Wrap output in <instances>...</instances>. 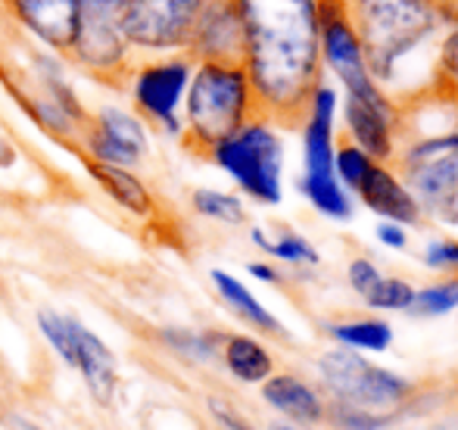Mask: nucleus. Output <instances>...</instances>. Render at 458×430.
Wrapping results in <instances>:
<instances>
[{"mask_svg": "<svg viewBox=\"0 0 458 430\" xmlns=\"http://www.w3.org/2000/svg\"><path fill=\"white\" fill-rule=\"evenodd\" d=\"M352 430H386L384 425H371V427H352Z\"/></svg>", "mask_w": 458, "mask_h": 430, "instance_id": "4c0bfd02", "label": "nucleus"}, {"mask_svg": "<svg viewBox=\"0 0 458 430\" xmlns=\"http://www.w3.org/2000/svg\"><path fill=\"white\" fill-rule=\"evenodd\" d=\"M277 430H293V427H277Z\"/></svg>", "mask_w": 458, "mask_h": 430, "instance_id": "58836bf2", "label": "nucleus"}, {"mask_svg": "<svg viewBox=\"0 0 458 430\" xmlns=\"http://www.w3.org/2000/svg\"><path fill=\"white\" fill-rule=\"evenodd\" d=\"M212 0H128L122 13V35L128 47L147 54L187 50L199 16Z\"/></svg>", "mask_w": 458, "mask_h": 430, "instance_id": "6e6552de", "label": "nucleus"}, {"mask_svg": "<svg viewBox=\"0 0 458 430\" xmlns=\"http://www.w3.org/2000/svg\"><path fill=\"white\" fill-rule=\"evenodd\" d=\"M327 333L344 350L352 352H386L393 346V327L384 318H352V322L327 325Z\"/></svg>", "mask_w": 458, "mask_h": 430, "instance_id": "412c9836", "label": "nucleus"}, {"mask_svg": "<svg viewBox=\"0 0 458 430\" xmlns=\"http://www.w3.org/2000/svg\"><path fill=\"white\" fill-rule=\"evenodd\" d=\"M22 29H29L54 54H72L79 38L81 0H6Z\"/></svg>", "mask_w": 458, "mask_h": 430, "instance_id": "ddd939ff", "label": "nucleus"}, {"mask_svg": "<svg viewBox=\"0 0 458 430\" xmlns=\"http://www.w3.org/2000/svg\"><path fill=\"white\" fill-rule=\"evenodd\" d=\"M371 163L374 159L359 150L356 144H350V140L334 150V175H337V181L344 184L346 190H356L359 184H362V178H365V172L371 169Z\"/></svg>", "mask_w": 458, "mask_h": 430, "instance_id": "c756f323", "label": "nucleus"}, {"mask_svg": "<svg viewBox=\"0 0 458 430\" xmlns=\"http://www.w3.org/2000/svg\"><path fill=\"white\" fill-rule=\"evenodd\" d=\"M16 147H13V140L10 138H4V134H0V169H10L13 163H16Z\"/></svg>", "mask_w": 458, "mask_h": 430, "instance_id": "c9c22d12", "label": "nucleus"}, {"mask_svg": "<svg viewBox=\"0 0 458 430\" xmlns=\"http://www.w3.org/2000/svg\"><path fill=\"white\" fill-rule=\"evenodd\" d=\"M75 371L85 381L88 393L94 396L97 406H113L115 390H119V371H115V356L106 343L75 318Z\"/></svg>", "mask_w": 458, "mask_h": 430, "instance_id": "dca6fc26", "label": "nucleus"}, {"mask_svg": "<svg viewBox=\"0 0 458 430\" xmlns=\"http://www.w3.org/2000/svg\"><path fill=\"white\" fill-rule=\"evenodd\" d=\"M344 125L346 134H350V144L368 153L374 163H386V159L396 156V134L403 128V109L396 104L374 106L344 97Z\"/></svg>", "mask_w": 458, "mask_h": 430, "instance_id": "4468645a", "label": "nucleus"}, {"mask_svg": "<svg viewBox=\"0 0 458 430\" xmlns=\"http://www.w3.org/2000/svg\"><path fill=\"white\" fill-rule=\"evenodd\" d=\"M259 115L243 63H193L182 119L184 147L209 156L212 147Z\"/></svg>", "mask_w": 458, "mask_h": 430, "instance_id": "7ed1b4c3", "label": "nucleus"}, {"mask_svg": "<svg viewBox=\"0 0 458 430\" xmlns=\"http://www.w3.org/2000/svg\"><path fill=\"white\" fill-rule=\"evenodd\" d=\"M85 153L94 163L131 169L147 153V128L138 115L106 106L85 128Z\"/></svg>", "mask_w": 458, "mask_h": 430, "instance_id": "9b49d317", "label": "nucleus"}, {"mask_svg": "<svg viewBox=\"0 0 458 430\" xmlns=\"http://www.w3.org/2000/svg\"><path fill=\"white\" fill-rule=\"evenodd\" d=\"M209 159L256 203L284 200V140L275 122L259 115L209 150Z\"/></svg>", "mask_w": 458, "mask_h": 430, "instance_id": "423d86ee", "label": "nucleus"}, {"mask_svg": "<svg viewBox=\"0 0 458 430\" xmlns=\"http://www.w3.org/2000/svg\"><path fill=\"white\" fill-rule=\"evenodd\" d=\"M191 203L203 218H212V222H222V224H241L243 218H247V209H243L241 197L225 194V190L199 188V190H193Z\"/></svg>", "mask_w": 458, "mask_h": 430, "instance_id": "a878e982", "label": "nucleus"}, {"mask_svg": "<svg viewBox=\"0 0 458 430\" xmlns=\"http://www.w3.org/2000/svg\"><path fill=\"white\" fill-rule=\"evenodd\" d=\"M88 175L94 178L103 188V194L113 203H119L122 209H128L131 215H153L157 203H153V194L147 190V184L134 175L131 169H119V165H106V163H94V159L85 156Z\"/></svg>", "mask_w": 458, "mask_h": 430, "instance_id": "a211bd4d", "label": "nucleus"}, {"mask_svg": "<svg viewBox=\"0 0 458 430\" xmlns=\"http://www.w3.org/2000/svg\"><path fill=\"white\" fill-rule=\"evenodd\" d=\"M356 197L365 203L368 213H374L380 222H396L403 228H411V224H418L424 218L411 190L399 178V172L384 163H371L362 184L356 188Z\"/></svg>", "mask_w": 458, "mask_h": 430, "instance_id": "2eb2a0df", "label": "nucleus"}, {"mask_svg": "<svg viewBox=\"0 0 458 430\" xmlns=\"http://www.w3.org/2000/svg\"><path fill=\"white\" fill-rule=\"evenodd\" d=\"M318 47L321 63L344 85V97L362 100V104L386 106L393 104L384 88L371 79L365 66V54L359 35L346 16L344 0H318Z\"/></svg>", "mask_w": 458, "mask_h": 430, "instance_id": "0eeeda50", "label": "nucleus"}, {"mask_svg": "<svg viewBox=\"0 0 458 430\" xmlns=\"http://www.w3.org/2000/svg\"><path fill=\"white\" fill-rule=\"evenodd\" d=\"M247 272L253 274L256 281H262V284H277V281H281L277 268H275V266H268V262H250Z\"/></svg>", "mask_w": 458, "mask_h": 430, "instance_id": "f704fd0d", "label": "nucleus"}, {"mask_svg": "<svg viewBox=\"0 0 458 430\" xmlns=\"http://www.w3.org/2000/svg\"><path fill=\"white\" fill-rule=\"evenodd\" d=\"M209 278H212V284H216L218 297L228 303L231 312H237V316H241L247 325H253L256 331H266V333H275V337H284V325L266 309V303H259V299L253 297V291H250L241 278L222 272V268H212Z\"/></svg>", "mask_w": 458, "mask_h": 430, "instance_id": "aec40b11", "label": "nucleus"}, {"mask_svg": "<svg viewBox=\"0 0 458 430\" xmlns=\"http://www.w3.org/2000/svg\"><path fill=\"white\" fill-rule=\"evenodd\" d=\"M184 54L193 63H243V22L234 0L206 6Z\"/></svg>", "mask_w": 458, "mask_h": 430, "instance_id": "f8f14e48", "label": "nucleus"}, {"mask_svg": "<svg viewBox=\"0 0 458 430\" xmlns=\"http://www.w3.org/2000/svg\"><path fill=\"white\" fill-rule=\"evenodd\" d=\"M374 312H409L415 303V287L403 278H380L377 287L365 297Z\"/></svg>", "mask_w": 458, "mask_h": 430, "instance_id": "c85d7f7f", "label": "nucleus"}, {"mask_svg": "<svg viewBox=\"0 0 458 430\" xmlns=\"http://www.w3.org/2000/svg\"><path fill=\"white\" fill-rule=\"evenodd\" d=\"M453 4H455V6H458V0H453Z\"/></svg>", "mask_w": 458, "mask_h": 430, "instance_id": "ea45409f", "label": "nucleus"}, {"mask_svg": "<svg viewBox=\"0 0 458 430\" xmlns=\"http://www.w3.org/2000/svg\"><path fill=\"white\" fill-rule=\"evenodd\" d=\"M380 278H384V274H380V268L374 266V262L368 259V256H359V259H352L350 268H346V281H350V287L362 299L374 291V287H377Z\"/></svg>", "mask_w": 458, "mask_h": 430, "instance_id": "7c9ffc66", "label": "nucleus"}, {"mask_svg": "<svg viewBox=\"0 0 458 430\" xmlns=\"http://www.w3.org/2000/svg\"><path fill=\"white\" fill-rule=\"evenodd\" d=\"M222 362L241 384H266L275 375V358L262 340L250 333H228L222 340Z\"/></svg>", "mask_w": 458, "mask_h": 430, "instance_id": "6ab92c4d", "label": "nucleus"}, {"mask_svg": "<svg viewBox=\"0 0 458 430\" xmlns=\"http://www.w3.org/2000/svg\"><path fill=\"white\" fill-rule=\"evenodd\" d=\"M458 309V278L440 281V284H430L415 291V303H411V316L421 318H440Z\"/></svg>", "mask_w": 458, "mask_h": 430, "instance_id": "bb28decb", "label": "nucleus"}, {"mask_svg": "<svg viewBox=\"0 0 458 430\" xmlns=\"http://www.w3.org/2000/svg\"><path fill=\"white\" fill-rule=\"evenodd\" d=\"M300 190L315 207V213L331 218V222H350L352 218V197L337 178H321V181L300 178Z\"/></svg>", "mask_w": 458, "mask_h": 430, "instance_id": "5701e85b", "label": "nucleus"}, {"mask_svg": "<svg viewBox=\"0 0 458 430\" xmlns=\"http://www.w3.org/2000/svg\"><path fill=\"white\" fill-rule=\"evenodd\" d=\"M359 35L371 79L399 109L409 97L437 88V54L449 25L458 22L453 0H344Z\"/></svg>", "mask_w": 458, "mask_h": 430, "instance_id": "f03ea898", "label": "nucleus"}, {"mask_svg": "<svg viewBox=\"0 0 458 430\" xmlns=\"http://www.w3.org/2000/svg\"><path fill=\"white\" fill-rule=\"evenodd\" d=\"M434 94H440V97H446V100H458V22L449 25V31L440 41Z\"/></svg>", "mask_w": 458, "mask_h": 430, "instance_id": "cd10ccee", "label": "nucleus"}, {"mask_svg": "<svg viewBox=\"0 0 458 430\" xmlns=\"http://www.w3.org/2000/svg\"><path fill=\"white\" fill-rule=\"evenodd\" d=\"M128 0H81L79 38H75L72 60L97 79H119L128 72V47L122 35V13Z\"/></svg>", "mask_w": 458, "mask_h": 430, "instance_id": "1a4fd4ad", "label": "nucleus"}, {"mask_svg": "<svg viewBox=\"0 0 458 430\" xmlns=\"http://www.w3.org/2000/svg\"><path fill=\"white\" fill-rule=\"evenodd\" d=\"M374 237H377V240L384 243V247H390V249H405V247H409V231H405L403 224H396V222H377Z\"/></svg>", "mask_w": 458, "mask_h": 430, "instance_id": "72a5a7b5", "label": "nucleus"}, {"mask_svg": "<svg viewBox=\"0 0 458 430\" xmlns=\"http://www.w3.org/2000/svg\"><path fill=\"white\" fill-rule=\"evenodd\" d=\"M424 262L430 268H458V240H434L424 249Z\"/></svg>", "mask_w": 458, "mask_h": 430, "instance_id": "2f4dec72", "label": "nucleus"}, {"mask_svg": "<svg viewBox=\"0 0 458 430\" xmlns=\"http://www.w3.org/2000/svg\"><path fill=\"white\" fill-rule=\"evenodd\" d=\"M10 425H13L10 430H41L38 425H31V421H25V418H13Z\"/></svg>", "mask_w": 458, "mask_h": 430, "instance_id": "e433bc0d", "label": "nucleus"}, {"mask_svg": "<svg viewBox=\"0 0 458 430\" xmlns=\"http://www.w3.org/2000/svg\"><path fill=\"white\" fill-rule=\"evenodd\" d=\"M209 415L216 418V425L222 430H256L241 412H234L225 400H209Z\"/></svg>", "mask_w": 458, "mask_h": 430, "instance_id": "473e14b6", "label": "nucleus"}, {"mask_svg": "<svg viewBox=\"0 0 458 430\" xmlns=\"http://www.w3.org/2000/svg\"><path fill=\"white\" fill-rule=\"evenodd\" d=\"M38 331L41 337L54 346V352L75 368V318L72 316H63L56 309H38Z\"/></svg>", "mask_w": 458, "mask_h": 430, "instance_id": "393cba45", "label": "nucleus"}, {"mask_svg": "<svg viewBox=\"0 0 458 430\" xmlns=\"http://www.w3.org/2000/svg\"><path fill=\"white\" fill-rule=\"evenodd\" d=\"M191 75H193V60L187 54L144 63L131 75V97L138 113L144 119L163 125L169 134H182V115H178V109L184 106Z\"/></svg>", "mask_w": 458, "mask_h": 430, "instance_id": "9d476101", "label": "nucleus"}, {"mask_svg": "<svg viewBox=\"0 0 458 430\" xmlns=\"http://www.w3.org/2000/svg\"><path fill=\"white\" fill-rule=\"evenodd\" d=\"M243 22V69L259 113L302 122L321 75L318 0H234Z\"/></svg>", "mask_w": 458, "mask_h": 430, "instance_id": "f257e3e1", "label": "nucleus"}, {"mask_svg": "<svg viewBox=\"0 0 458 430\" xmlns=\"http://www.w3.org/2000/svg\"><path fill=\"white\" fill-rule=\"evenodd\" d=\"M262 400L293 425H321L327 418L325 396L296 375H272L262 384Z\"/></svg>", "mask_w": 458, "mask_h": 430, "instance_id": "f3484780", "label": "nucleus"}, {"mask_svg": "<svg viewBox=\"0 0 458 430\" xmlns=\"http://www.w3.org/2000/svg\"><path fill=\"white\" fill-rule=\"evenodd\" d=\"M318 375L344 430L380 425V415L399 409L411 396V381L344 346L318 358Z\"/></svg>", "mask_w": 458, "mask_h": 430, "instance_id": "20e7f679", "label": "nucleus"}, {"mask_svg": "<svg viewBox=\"0 0 458 430\" xmlns=\"http://www.w3.org/2000/svg\"><path fill=\"white\" fill-rule=\"evenodd\" d=\"M393 159L421 215L458 228V125L411 140Z\"/></svg>", "mask_w": 458, "mask_h": 430, "instance_id": "39448f33", "label": "nucleus"}, {"mask_svg": "<svg viewBox=\"0 0 458 430\" xmlns=\"http://www.w3.org/2000/svg\"><path fill=\"white\" fill-rule=\"evenodd\" d=\"M250 237H253V243L262 249V253L275 256L277 262H287V266H318L321 262L318 249H315L306 237L293 234V231H284L277 240H272L262 228H253Z\"/></svg>", "mask_w": 458, "mask_h": 430, "instance_id": "b1692460", "label": "nucleus"}, {"mask_svg": "<svg viewBox=\"0 0 458 430\" xmlns=\"http://www.w3.org/2000/svg\"><path fill=\"white\" fill-rule=\"evenodd\" d=\"M157 340L172 350L175 356L191 358V362H212L222 352V333L212 331H187V327H163Z\"/></svg>", "mask_w": 458, "mask_h": 430, "instance_id": "4be33fe9", "label": "nucleus"}]
</instances>
